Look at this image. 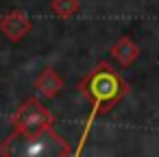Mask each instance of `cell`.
<instances>
[{"instance_id": "cell-1", "label": "cell", "mask_w": 159, "mask_h": 157, "mask_svg": "<svg viewBox=\"0 0 159 157\" xmlns=\"http://www.w3.org/2000/svg\"><path fill=\"white\" fill-rule=\"evenodd\" d=\"M124 92H126L124 81L107 63H100L96 70L89 72V76L81 83V94L92 98V111H89V118L85 122V131H83L81 142H85V137H87L94 120L100 113H107L116 103H120L122 96H124Z\"/></svg>"}, {"instance_id": "cell-2", "label": "cell", "mask_w": 159, "mask_h": 157, "mask_svg": "<svg viewBox=\"0 0 159 157\" xmlns=\"http://www.w3.org/2000/svg\"><path fill=\"white\" fill-rule=\"evenodd\" d=\"M0 155L5 157H66L70 155V148L50 124L35 133L13 131L0 144Z\"/></svg>"}, {"instance_id": "cell-3", "label": "cell", "mask_w": 159, "mask_h": 157, "mask_svg": "<svg viewBox=\"0 0 159 157\" xmlns=\"http://www.w3.org/2000/svg\"><path fill=\"white\" fill-rule=\"evenodd\" d=\"M13 129L16 131H24V133H35L44 127H50L55 122V116L37 100V98H29L13 116Z\"/></svg>"}, {"instance_id": "cell-4", "label": "cell", "mask_w": 159, "mask_h": 157, "mask_svg": "<svg viewBox=\"0 0 159 157\" xmlns=\"http://www.w3.org/2000/svg\"><path fill=\"white\" fill-rule=\"evenodd\" d=\"M0 31L9 42H22L26 37V33L31 31V18L26 11L22 9H13L9 13L2 16L0 20Z\"/></svg>"}, {"instance_id": "cell-5", "label": "cell", "mask_w": 159, "mask_h": 157, "mask_svg": "<svg viewBox=\"0 0 159 157\" xmlns=\"http://www.w3.org/2000/svg\"><path fill=\"white\" fill-rule=\"evenodd\" d=\"M111 57H113L120 66L129 68V66H133V63L137 61V57H139V46H137L129 35H124V37H120V39L111 46Z\"/></svg>"}, {"instance_id": "cell-6", "label": "cell", "mask_w": 159, "mask_h": 157, "mask_svg": "<svg viewBox=\"0 0 159 157\" xmlns=\"http://www.w3.org/2000/svg\"><path fill=\"white\" fill-rule=\"evenodd\" d=\"M35 90L42 98H55L61 94L63 90V79L55 72V70H44L37 79H35Z\"/></svg>"}, {"instance_id": "cell-7", "label": "cell", "mask_w": 159, "mask_h": 157, "mask_svg": "<svg viewBox=\"0 0 159 157\" xmlns=\"http://www.w3.org/2000/svg\"><path fill=\"white\" fill-rule=\"evenodd\" d=\"M50 9H52L55 16L68 20V18H72V16L79 13L81 2H79V0H52V2H50Z\"/></svg>"}]
</instances>
